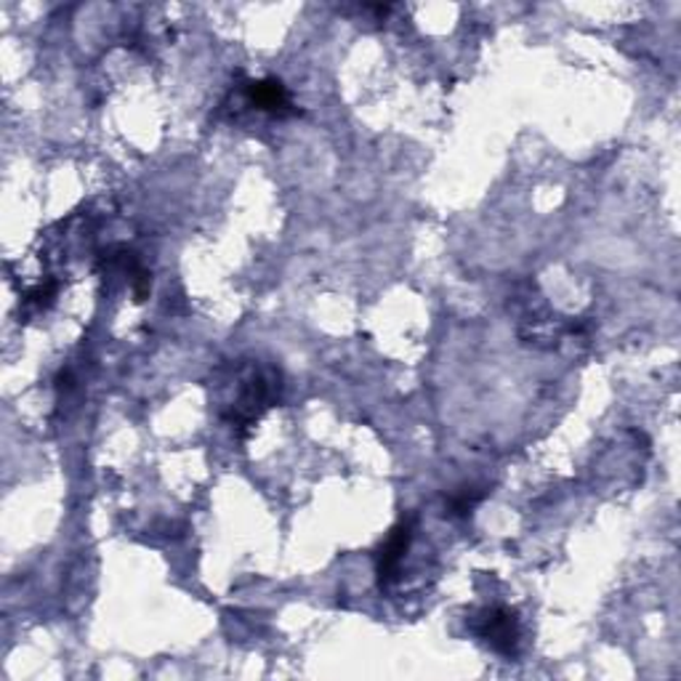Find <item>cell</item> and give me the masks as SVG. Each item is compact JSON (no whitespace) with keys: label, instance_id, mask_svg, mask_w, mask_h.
Segmentation results:
<instances>
[{"label":"cell","instance_id":"6da1fadb","mask_svg":"<svg viewBox=\"0 0 681 681\" xmlns=\"http://www.w3.org/2000/svg\"><path fill=\"white\" fill-rule=\"evenodd\" d=\"M221 389H224L221 418L232 426L238 437H245L258 424V418L280 402L282 373L277 365L262 363V360H234L227 367Z\"/></svg>","mask_w":681,"mask_h":681},{"label":"cell","instance_id":"7a4b0ae2","mask_svg":"<svg viewBox=\"0 0 681 681\" xmlns=\"http://www.w3.org/2000/svg\"><path fill=\"white\" fill-rule=\"evenodd\" d=\"M472 631L492 653L503 655V658H516L520 655V615L509 610V607H487V610L477 612L472 620Z\"/></svg>","mask_w":681,"mask_h":681},{"label":"cell","instance_id":"3957f363","mask_svg":"<svg viewBox=\"0 0 681 681\" xmlns=\"http://www.w3.org/2000/svg\"><path fill=\"white\" fill-rule=\"evenodd\" d=\"M410 540H413V522L410 520H402L394 530H391L389 538L384 540L381 551H378V562H376L378 583H381V588H389L391 583L397 581V575H400L402 559H405Z\"/></svg>","mask_w":681,"mask_h":681},{"label":"cell","instance_id":"277c9868","mask_svg":"<svg viewBox=\"0 0 681 681\" xmlns=\"http://www.w3.org/2000/svg\"><path fill=\"white\" fill-rule=\"evenodd\" d=\"M245 99L253 110L267 112L272 118H288V114H295L293 99L288 94V88L282 86L277 77H264V81H251L245 86Z\"/></svg>","mask_w":681,"mask_h":681},{"label":"cell","instance_id":"5b68a950","mask_svg":"<svg viewBox=\"0 0 681 681\" xmlns=\"http://www.w3.org/2000/svg\"><path fill=\"white\" fill-rule=\"evenodd\" d=\"M485 496H487V492L477 490V487H463L461 492L450 496L448 514L450 516H469L474 509H477V503H482V500H485Z\"/></svg>","mask_w":681,"mask_h":681}]
</instances>
